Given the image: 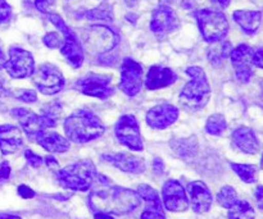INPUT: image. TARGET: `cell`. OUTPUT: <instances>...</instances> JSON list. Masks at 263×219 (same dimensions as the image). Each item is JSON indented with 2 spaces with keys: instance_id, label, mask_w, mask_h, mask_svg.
I'll return each instance as SVG.
<instances>
[{
  "instance_id": "cell-29",
  "label": "cell",
  "mask_w": 263,
  "mask_h": 219,
  "mask_svg": "<svg viewBox=\"0 0 263 219\" xmlns=\"http://www.w3.org/2000/svg\"><path fill=\"white\" fill-rule=\"evenodd\" d=\"M231 168L240 177L241 181H244L246 184H253V182L257 181V168L254 166L231 163Z\"/></svg>"
},
{
  "instance_id": "cell-13",
  "label": "cell",
  "mask_w": 263,
  "mask_h": 219,
  "mask_svg": "<svg viewBox=\"0 0 263 219\" xmlns=\"http://www.w3.org/2000/svg\"><path fill=\"white\" fill-rule=\"evenodd\" d=\"M180 27V21L172 8L161 4L153 10L151 21V30L158 38H164Z\"/></svg>"
},
{
  "instance_id": "cell-25",
  "label": "cell",
  "mask_w": 263,
  "mask_h": 219,
  "mask_svg": "<svg viewBox=\"0 0 263 219\" xmlns=\"http://www.w3.org/2000/svg\"><path fill=\"white\" fill-rule=\"evenodd\" d=\"M233 18L246 33L253 35L259 28L262 19V13L257 10H235Z\"/></svg>"
},
{
  "instance_id": "cell-40",
  "label": "cell",
  "mask_w": 263,
  "mask_h": 219,
  "mask_svg": "<svg viewBox=\"0 0 263 219\" xmlns=\"http://www.w3.org/2000/svg\"><path fill=\"white\" fill-rule=\"evenodd\" d=\"M253 64L256 67H259V68L263 69V46L257 49L253 53Z\"/></svg>"
},
{
  "instance_id": "cell-5",
  "label": "cell",
  "mask_w": 263,
  "mask_h": 219,
  "mask_svg": "<svg viewBox=\"0 0 263 219\" xmlns=\"http://www.w3.org/2000/svg\"><path fill=\"white\" fill-rule=\"evenodd\" d=\"M194 15L197 18L200 33L207 43L213 44L223 40L229 31V22L223 13L205 8L197 10Z\"/></svg>"
},
{
  "instance_id": "cell-42",
  "label": "cell",
  "mask_w": 263,
  "mask_h": 219,
  "mask_svg": "<svg viewBox=\"0 0 263 219\" xmlns=\"http://www.w3.org/2000/svg\"><path fill=\"white\" fill-rule=\"evenodd\" d=\"M254 196H256L259 209H263V186L257 187L256 191H254Z\"/></svg>"
},
{
  "instance_id": "cell-17",
  "label": "cell",
  "mask_w": 263,
  "mask_h": 219,
  "mask_svg": "<svg viewBox=\"0 0 263 219\" xmlns=\"http://www.w3.org/2000/svg\"><path fill=\"white\" fill-rule=\"evenodd\" d=\"M138 192L141 200L145 202V209L141 213L140 219H167L162 208V200L158 192L148 185H140Z\"/></svg>"
},
{
  "instance_id": "cell-36",
  "label": "cell",
  "mask_w": 263,
  "mask_h": 219,
  "mask_svg": "<svg viewBox=\"0 0 263 219\" xmlns=\"http://www.w3.org/2000/svg\"><path fill=\"white\" fill-rule=\"evenodd\" d=\"M35 5L41 13L50 14L51 9H53L54 5H55V0H36Z\"/></svg>"
},
{
  "instance_id": "cell-12",
  "label": "cell",
  "mask_w": 263,
  "mask_h": 219,
  "mask_svg": "<svg viewBox=\"0 0 263 219\" xmlns=\"http://www.w3.org/2000/svg\"><path fill=\"white\" fill-rule=\"evenodd\" d=\"M110 82H112V76L109 74L87 73L77 81L76 89L87 96L108 99L115 92V89L110 86Z\"/></svg>"
},
{
  "instance_id": "cell-2",
  "label": "cell",
  "mask_w": 263,
  "mask_h": 219,
  "mask_svg": "<svg viewBox=\"0 0 263 219\" xmlns=\"http://www.w3.org/2000/svg\"><path fill=\"white\" fill-rule=\"evenodd\" d=\"M64 131L72 143L86 144L100 137L105 127L94 113L87 109H80L66 118Z\"/></svg>"
},
{
  "instance_id": "cell-24",
  "label": "cell",
  "mask_w": 263,
  "mask_h": 219,
  "mask_svg": "<svg viewBox=\"0 0 263 219\" xmlns=\"http://www.w3.org/2000/svg\"><path fill=\"white\" fill-rule=\"evenodd\" d=\"M35 138L39 145L49 153H66L69 149V141L59 133L51 131H44Z\"/></svg>"
},
{
  "instance_id": "cell-45",
  "label": "cell",
  "mask_w": 263,
  "mask_h": 219,
  "mask_svg": "<svg viewBox=\"0 0 263 219\" xmlns=\"http://www.w3.org/2000/svg\"><path fill=\"white\" fill-rule=\"evenodd\" d=\"M95 219H115L110 214H105V213H95Z\"/></svg>"
},
{
  "instance_id": "cell-10",
  "label": "cell",
  "mask_w": 263,
  "mask_h": 219,
  "mask_svg": "<svg viewBox=\"0 0 263 219\" xmlns=\"http://www.w3.org/2000/svg\"><path fill=\"white\" fill-rule=\"evenodd\" d=\"M4 68L12 78H26L35 72V61L30 51L13 46L9 50V59L4 63Z\"/></svg>"
},
{
  "instance_id": "cell-9",
  "label": "cell",
  "mask_w": 263,
  "mask_h": 219,
  "mask_svg": "<svg viewBox=\"0 0 263 219\" xmlns=\"http://www.w3.org/2000/svg\"><path fill=\"white\" fill-rule=\"evenodd\" d=\"M115 135L121 145L133 151H141L144 149L140 127L133 114H125L118 120L115 128Z\"/></svg>"
},
{
  "instance_id": "cell-15",
  "label": "cell",
  "mask_w": 263,
  "mask_h": 219,
  "mask_svg": "<svg viewBox=\"0 0 263 219\" xmlns=\"http://www.w3.org/2000/svg\"><path fill=\"white\" fill-rule=\"evenodd\" d=\"M253 53L254 50L247 44L236 46L231 50L230 58L235 69V76L241 84H247L253 76Z\"/></svg>"
},
{
  "instance_id": "cell-35",
  "label": "cell",
  "mask_w": 263,
  "mask_h": 219,
  "mask_svg": "<svg viewBox=\"0 0 263 219\" xmlns=\"http://www.w3.org/2000/svg\"><path fill=\"white\" fill-rule=\"evenodd\" d=\"M25 158L28 162V164L31 167H33V168H37V167H40L43 164V158L40 155H37V154L33 153L32 150H26Z\"/></svg>"
},
{
  "instance_id": "cell-18",
  "label": "cell",
  "mask_w": 263,
  "mask_h": 219,
  "mask_svg": "<svg viewBox=\"0 0 263 219\" xmlns=\"http://www.w3.org/2000/svg\"><path fill=\"white\" fill-rule=\"evenodd\" d=\"M179 118V109L172 104H159L152 108L146 114V122L156 130H164L174 125Z\"/></svg>"
},
{
  "instance_id": "cell-51",
  "label": "cell",
  "mask_w": 263,
  "mask_h": 219,
  "mask_svg": "<svg viewBox=\"0 0 263 219\" xmlns=\"http://www.w3.org/2000/svg\"><path fill=\"white\" fill-rule=\"evenodd\" d=\"M262 97H263V86H262Z\"/></svg>"
},
{
  "instance_id": "cell-33",
  "label": "cell",
  "mask_w": 263,
  "mask_h": 219,
  "mask_svg": "<svg viewBox=\"0 0 263 219\" xmlns=\"http://www.w3.org/2000/svg\"><path fill=\"white\" fill-rule=\"evenodd\" d=\"M44 44L50 49H61L63 45V37L57 32H49L44 36Z\"/></svg>"
},
{
  "instance_id": "cell-39",
  "label": "cell",
  "mask_w": 263,
  "mask_h": 219,
  "mask_svg": "<svg viewBox=\"0 0 263 219\" xmlns=\"http://www.w3.org/2000/svg\"><path fill=\"white\" fill-rule=\"evenodd\" d=\"M9 176H10L9 163H7V162H3L2 166H0V185L4 184L5 181H8Z\"/></svg>"
},
{
  "instance_id": "cell-38",
  "label": "cell",
  "mask_w": 263,
  "mask_h": 219,
  "mask_svg": "<svg viewBox=\"0 0 263 219\" xmlns=\"http://www.w3.org/2000/svg\"><path fill=\"white\" fill-rule=\"evenodd\" d=\"M17 191L18 195L21 197H23V199H32V197H35V191L32 189H30L28 186H26V185H20Z\"/></svg>"
},
{
  "instance_id": "cell-11",
  "label": "cell",
  "mask_w": 263,
  "mask_h": 219,
  "mask_svg": "<svg viewBox=\"0 0 263 219\" xmlns=\"http://www.w3.org/2000/svg\"><path fill=\"white\" fill-rule=\"evenodd\" d=\"M12 115L20 122L21 127L30 137H36L39 133L57 126L55 121L44 114H36L35 112L26 108H15L12 110Z\"/></svg>"
},
{
  "instance_id": "cell-26",
  "label": "cell",
  "mask_w": 263,
  "mask_h": 219,
  "mask_svg": "<svg viewBox=\"0 0 263 219\" xmlns=\"http://www.w3.org/2000/svg\"><path fill=\"white\" fill-rule=\"evenodd\" d=\"M231 50L233 49H231V44L229 41L221 40L213 43V46H211L208 50V59L212 64H218L230 55Z\"/></svg>"
},
{
  "instance_id": "cell-30",
  "label": "cell",
  "mask_w": 263,
  "mask_h": 219,
  "mask_svg": "<svg viewBox=\"0 0 263 219\" xmlns=\"http://www.w3.org/2000/svg\"><path fill=\"white\" fill-rule=\"evenodd\" d=\"M86 17L87 19L90 21H99V22L109 23L113 21L112 8H110L107 3H103V4H100L99 7H97L95 9L89 10Z\"/></svg>"
},
{
  "instance_id": "cell-43",
  "label": "cell",
  "mask_w": 263,
  "mask_h": 219,
  "mask_svg": "<svg viewBox=\"0 0 263 219\" xmlns=\"http://www.w3.org/2000/svg\"><path fill=\"white\" fill-rule=\"evenodd\" d=\"M45 163H46V166H48V168H50V169H54V168H58V162L55 161V158H54V156H51V155H48L45 158Z\"/></svg>"
},
{
  "instance_id": "cell-22",
  "label": "cell",
  "mask_w": 263,
  "mask_h": 219,
  "mask_svg": "<svg viewBox=\"0 0 263 219\" xmlns=\"http://www.w3.org/2000/svg\"><path fill=\"white\" fill-rule=\"evenodd\" d=\"M23 144L22 132L17 126H0V150L4 155L14 154L21 149Z\"/></svg>"
},
{
  "instance_id": "cell-21",
  "label": "cell",
  "mask_w": 263,
  "mask_h": 219,
  "mask_svg": "<svg viewBox=\"0 0 263 219\" xmlns=\"http://www.w3.org/2000/svg\"><path fill=\"white\" fill-rule=\"evenodd\" d=\"M177 81V74L171 68L152 66L146 74L145 85L149 90H158L170 86Z\"/></svg>"
},
{
  "instance_id": "cell-20",
  "label": "cell",
  "mask_w": 263,
  "mask_h": 219,
  "mask_svg": "<svg viewBox=\"0 0 263 219\" xmlns=\"http://www.w3.org/2000/svg\"><path fill=\"white\" fill-rule=\"evenodd\" d=\"M187 192L195 213H205L211 209L213 197L207 185L202 181H193L187 185Z\"/></svg>"
},
{
  "instance_id": "cell-8",
  "label": "cell",
  "mask_w": 263,
  "mask_h": 219,
  "mask_svg": "<svg viewBox=\"0 0 263 219\" xmlns=\"http://www.w3.org/2000/svg\"><path fill=\"white\" fill-rule=\"evenodd\" d=\"M32 81L39 91L44 95L58 94L64 86L62 72L51 63H44L33 72Z\"/></svg>"
},
{
  "instance_id": "cell-14",
  "label": "cell",
  "mask_w": 263,
  "mask_h": 219,
  "mask_svg": "<svg viewBox=\"0 0 263 219\" xmlns=\"http://www.w3.org/2000/svg\"><path fill=\"white\" fill-rule=\"evenodd\" d=\"M120 87L128 96H135L143 87V67L131 58L123 59L121 64Z\"/></svg>"
},
{
  "instance_id": "cell-41",
  "label": "cell",
  "mask_w": 263,
  "mask_h": 219,
  "mask_svg": "<svg viewBox=\"0 0 263 219\" xmlns=\"http://www.w3.org/2000/svg\"><path fill=\"white\" fill-rule=\"evenodd\" d=\"M153 169H154V172H156L157 174H162V173H163L164 164H163V162H162V159H159V158L154 159Z\"/></svg>"
},
{
  "instance_id": "cell-28",
  "label": "cell",
  "mask_w": 263,
  "mask_h": 219,
  "mask_svg": "<svg viewBox=\"0 0 263 219\" xmlns=\"http://www.w3.org/2000/svg\"><path fill=\"white\" fill-rule=\"evenodd\" d=\"M254 209L246 200H238L229 209V219H254Z\"/></svg>"
},
{
  "instance_id": "cell-1",
  "label": "cell",
  "mask_w": 263,
  "mask_h": 219,
  "mask_svg": "<svg viewBox=\"0 0 263 219\" xmlns=\"http://www.w3.org/2000/svg\"><path fill=\"white\" fill-rule=\"evenodd\" d=\"M103 186L105 187L94 190L90 194L89 205L92 212L125 215L140 207L141 197L134 190L110 185Z\"/></svg>"
},
{
  "instance_id": "cell-48",
  "label": "cell",
  "mask_w": 263,
  "mask_h": 219,
  "mask_svg": "<svg viewBox=\"0 0 263 219\" xmlns=\"http://www.w3.org/2000/svg\"><path fill=\"white\" fill-rule=\"evenodd\" d=\"M138 2V0H126V3H127L130 7H133V5H135V3Z\"/></svg>"
},
{
  "instance_id": "cell-7",
  "label": "cell",
  "mask_w": 263,
  "mask_h": 219,
  "mask_svg": "<svg viewBox=\"0 0 263 219\" xmlns=\"http://www.w3.org/2000/svg\"><path fill=\"white\" fill-rule=\"evenodd\" d=\"M82 40L90 53L103 54L110 51L120 43V36L108 26L92 25L84 31Z\"/></svg>"
},
{
  "instance_id": "cell-49",
  "label": "cell",
  "mask_w": 263,
  "mask_h": 219,
  "mask_svg": "<svg viewBox=\"0 0 263 219\" xmlns=\"http://www.w3.org/2000/svg\"><path fill=\"white\" fill-rule=\"evenodd\" d=\"M0 59H4V54H3L2 46H0Z\"/></svg>"
},
{
  "instance_id": "cell-37",
  "label": "cell",
  "mask_w": 263,
  "mask_h": 219,
  "mask_svg": "<svg viewBox=\"0 0 263 219\" xmlns=\"http://www.w3.org/2000/svg\"><path fill=\"white\" fill-rule=\"evenodd\" d=\"M12 15V8L5 0H0V23L7 22Z\"/></svg>"
},
{
  "instance_id": "cell-27",
  "label": "cell",
  "mask_w": 263,
  "mask_h": 219,
  "mask_svg": "<svg viewBox=\"0 0 263 219\" xmlns=\"http://www.w3.org/2000/svg\"><path fill=\"white\" fill-rule=\"evenodd\" d=\"M171 148L179 154L182 158H186L189 155H194V153L198 149V141L195 136H190L187 138H180L171 143Z\"/></svg>"
},
{
  "instance_id": "cell-3",
  "label": "cell",
  "mask_w": 263,
  "mask_h": 219,
  "mask_svg": "<svg viewBox=\"0 0 263 219\" xmlns=\"http://www.w3.org/2000/svg\"><path fill=\"white\" fill-rule=\"evenodd\" d=\"M186 74H189L192 79L181 90L180 103L185 109L190 112H197V110L203 109L210 102L211 86L208 84L204 69L200 67H189L186 69Z\"/></svg>"
},
{
  "instance_id": "cell-32",
  "label": "cell",
  "mask_w": 263,
  "mask_h": 219,
  "mask_svg": "<svg viewBox=\"0 0 263 219\" xmlns=\"http://www.w3.org/2000/svg\"><path fill=\"white\" fill-rule=\"evenodd\" d=\"M238 200L235 189L231 186H223L217 194V203L226 209H230Z\"/></svg>"
},
{
  "instance_id": "cell-47",
  "label": "cell",
  "mask_w": 263,
  "mask_h": 219,
  "mask_svg": "<svg viewBox=\"0 0 263 219\" xmlns=\"http://www.w3.org/2000/svg\"><path fill=\"white\" fill-rule=\"evenodd\" d=\"M0 219H22L17 215H12V214H0Z\"/></svg>"
},
{
  "instance_id": "cell-34",
  "label": "cell",
  "mask_w": 263,
  "mask_h": 219,
  "mask_svg": "<svg viewBox=\"0 0 263 219\" xmlns=\"http://www.w3.org/2000/svg\"><path fill=\"white\" fill-rule=\"evenodd\" d=\"M14 97L25 103H35L37 100V95L33 90H17L14 92Z\"/></svg>"
},
{
  "instance_id": "cell-50",
  "label": "cell",
  "mask_w": 263,
  "mask_h": 219,
  "mask_svg": "<svg viewBox=\"0 0 263 219\" xmlns=\"http://www.w3.org/2000/svg\"><path fill=\"white\" fill-rule=\"evenodd\" d=\"M261 167H262V169H263V156H262V161H261Z\"/></svg>"
},
{
  "instance_id": "cell-31",
  "label": "cell",
  "mask_w": 263,
  "mask_h": 219,
  "mask_svg": "<svg viewBox=\"0 0 263 219\" xmlns=\"http://www.w3.org/2000/svg\"><path fill=\"white\" fill-rule=\"evenodd\" d=\"M226 128V120L222 114H212L205 123V131L210 135L220 136Z\"/></svg>"
},
{
  "instance_id": "cell-23",
  "label": "cell",
  "mask_w": 263,
  "mask_h": 219,
  "mask_svg": "<svg viewBox=\"0 0 263 219\" xmlns=\"http://www.w3.org/2000/svg\"><path fill=\"white\" fill-rule=\"evenodd\" d=\"M233 144L236 149L246 154H256L259 150V143L253 130L239 127L233 132Z\"/></svg>"
},
{
  "instance_id": "cell-4",
  "label": "cell",
  "mask_w": 263,
  "mask_h": 219,
  "mask_svg": "<svg viewBox=\"0 0 263 219\" xmlns=\"http://www.w3.org/2000/svg\"><path fill=\"white\" fill-rule=\"evenodd\" d=\"M98 173L94 163L89 159L69 164L66 168L59 169L55 174L57 182L62 187L73 191H87L92 186Z\"/></svg>"
},
{
  "instance_id": "cell-46",
  "label": "cell",
  "mask_w": 263,
  "mask_h": 219,
  "mask_svg": "<svg viewBox=\"0 0 263 219\" xmlns=\"http://www.w3.org/2000/svg\"><path fill=\"white\" fill-rule=\"evenodd\" d=\"M182 5H184L185 8H189V9H193V8H194V2H193V0H184Z\"/></svg>"
},
{
  "instance_id": "cell-16",
  "label": "cell",
  "mask_w": 263,
  "mask_h": 219,
  "mask_svg": "<svg viewBox=\"0 0 263 219\" xmlns=\"http://www.w3.org/2000/svg\"><path fill=\"white\" fill-rule=\"evenodd\" d=\"M163 205L170 212H185L189 208V200L184 187L176 180H168L162 189Z\"/></svg>"
},
{
  "instance_id": "cell-44",
  "label": "cell",
  "mask_w": 263,
  "mask_h": 219,
  "mask_svg": "<svg viewBox=\"0 0 263 219\" xmlns=\"http://www.w3.org/2000/svg\"><path fill=\"white\" fill-rule=\"evenodd\" d=\"M211 2H213L215 4L220 5L221 8H226L229 7V4H230V0H211Z\"/></svg>"
},
{
  "instance_id": "cell-6",
  "label": "cell",
  "mask_w": 263,
  "mask_h": 219,
  "mask_svg": "<svg viewBox=\"0 0 263 219\" xmlns=\"http://www.w3.org/2000/svg\"><path fill=\"white\" fill-rule=\"evenodd\" d=\"M49 21L59 30L61 35L63 36V45L61 46L62 55L66 58V61L71 64L73 68H80L84 63V50L80 44L79 38L74 35L73 31L64 23L62 17L55 13H50Z\"/></svg>"
},
{
  "instance_id": "cell-19",
  "label": "cell",
  "mask_w": 263,
  "mask_h": 219,
  "mask_svg": "<svg viewBox=\"0 0 263 219\" xmlns=\"http://www.w3.org/2000/svg\"><path fill=\"white\" fill-rule=\"evenodd\" d=\"M103 161L108 162L116 168L126 172V173L139 174L145 171V161L139 156L131 155L126 153H113V154H104L102 155Z\"/></svg>"
}]
</instances>
